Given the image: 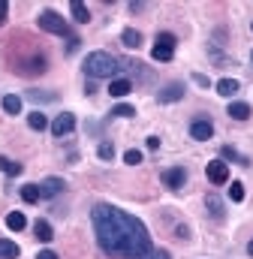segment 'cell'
I'll return each instance as SVG.
<instances>
[{
    "label": "cell",
    "mask_w": 253,
    "mask_h": 259,
    "mask_svg": "<svg viewBox=\"0 0 253 259\" xmlns=\"http://www.w3.org/2000/svg\"><path fill=\"white\" fill-rule=\"evenodd\" d=\"M91 220H94V235H97V244L103 247V253L109 256H124V259H139L145 253H151V238H148V229L142 220H136L133 214H126L115 205H94L91 211Z\"/></svg>",
    "instance_id": "1"
},
{
    "label": "cell",
    "mask_w": 253,
    "mask_h": 259,
    "mask_svg": "<svg viewBox=\"0 0 253 259\" xmlns=\"http://www.w3.org/2000/svg\"><path fill=\"white\" fill-rule=\"evenodd\" d=\"M118 69H121V61L112 58L109 52H91V55L85 58V72H88V78H115Z\"/></svg>",
    "instance_id": "2"
},
{
    "label": "cell",
    "mask_w": 253,
    "mask_h": 259,
    "mask_svg": "<svg viewBox=\"0 0 253 259\" xmlns=\"http://www.w3.org/2000/svg\"><path fill=\"white\" fill-rule=\"evenodd\" d=\"M39 27H43L46 33H55V36H66V39L72 36V33H69V24L63 21L58 12H52V9H46V12L39 15Z\"/></svg>",
    "instance_id": "3"
},
{
    "label": "cell",
    "mask_w": 253,
    "mask_h": 259,
    "mask_svg": "<svg viewBox=\"0 0 253 259\" xmlns=\"http://www.w3.org/2000/svg\"><path fill=\"white\" fill-rule=\"evenodd\" d=\"M175 55V36L172 33H157V42L151 49V58L154 61H172Z\"/></svg>",
    "instance_id": "4"
},
{
    "label": "cell",
    "mask_w": 253,
    "mask_h": 259,
    "mask_svg": "<svg viewBox=\"0 0 253 259\" xmlns=\"http://www.w3.org/2000/svg\"><path fill=\"white\" fill-rule=\"evenodd\" d=\"M205 175H208L211 184H226V181H229V166H226L223 160H211V163L205 166Z\"/></svg>",
    "instance_id": "5"
},
{
    "label": "cell",
    "mask_w": 253,
    "mask_h": 259,
    "mask_svg": "<svg viewBox=\"0 0 253 259\" xmlns=\"http://www.w3.org/2000/svg\"><path fill=\"white\" fill-rule=\"evenodd\" d=\"M184 181H187L184 166H175V169H166V172H163V184H166L169 190H181V187H184Z\"/></svg>",
    "instance_id": "6"
},
{
    "label": "cell",
    "mask_w": 253,
    "mask_h": 259,
    "mask_svg": "<svg viewBox=\"0 0 253 259\" xmlns=\"http://www.w3.org/2000/svg\"><path fill=\"white\" fill-rule=\"evenodd\" d=\"M211 136H214V124H211L208 118H196V121L190 124V139L205 142V139H211Z\"/></svg>",
    "instance_id": "7"
},
{
    "label": "cell",
    "mask_w": 253,
    "mask_h": 259,
    "mask_svg": "<svg viewBox=\"0 0 253 259\" xmlns=\"http://www.w3.org/2000/svg\"><path fill=\"white\" fill-rule=\"evenodd\" d=\"M75 130V115H69V112H63L55 118V124H52V133L55 136H66V133H72Z\"/></svg>",
    "instance_id": "8"
},
{
    "label": "cell",
    "mask_w": 253,
    "mask_h": 259,
    "mask_svg": "<svg viewBox=\"0 0 253 259\" xmlns=\"http://www.w3.org/2000/svg\"><path fill=\"white\" fill-rule=\"evenodd\" d=\"M181 97H184V84H181V81H172V84H166V88L157 94L160 103H175V100H181Z\"/></svg>",
    "instance_id": "9"
},
{
    "label": "cell",
    "mask_w": 253,
    "mask_h": 259,
    "mask_svg": "<svg viewBox=\"0 0 253 259\" xmlns=\"http://www.w3.org/2000/svg\"><path fill=\"white\" fill-rule=\"evenodd\" d=\"M63 178H46L43 184H39V196H46V199H55V196L63 193Z\"/></svg>",
    "instance_id": "10"
},
{
    "label": "cell",
    "mask_w": 253,
    "mask_h": 259,
    "mask_svg": "<svg viewBox=\"0 0 253 259\" xmlns=\"http://www.w3.org/2000/svg\"><path fill=\"white\" fill-rule=\"evenodd\" d=\"M133 91V81L130 78H112V84H109V94L112 97H126Z\"/></svg>",
    "instance_id": "11"
},
{
    "label": "cell",
    "mask_w": 253,
    "mask_h": 259,
    "mask_svg": "<svg viewBox=\"0 0 253 259\" xmlns=\"http://www.w3.org/2000/svg\"><path fill=\"white\" fill-rule=\"evenodd\" d=\"M6 226H9L12 232H21V229L27 226V217H24L21 211H9V214H6Z\"/></svg>",
    "instance_id": "12"
},
{
    "label": "cell",
    "mask_w": 253,
    "mask_h": 259,
    "mask_svg": "<svg viewBox=\"0 0 253 259\" xmlns=\"http://www.w3.org/2000/svg\"><path fill=\"white\" fill-rule=\"evenodd\" d=\"M33 232H36L39 241H52V238H55V229H52L49 220H36V223H33Z\"/></svg>",
    "instance_id": "13"
},
{
    "label": "cell",
    "mask_w": 253,
    "mask_h": 259,
    "mask_svg": "<svg viewBox=\"0 0 253 259\" xmlns=\"http://www.w3.org/2000/svg\"><path fill=\"white\" fill-rule=\"evenodd\" d=\"M253 112L247 103H229V118H235V121H247Z\"/></svg>",
    "instance_id": "14"
},
{
    "label": "cell",
    "mask_w": 253,
    "mask_h": 259,
    "mask_svg": "<svg viewBox=\"0 0 253 259\" xmlns=\"http://www.w3.org/2000/svg\"><path fill=\"white\" fill-rule=\"evenodd\" d=\"M69 9H72V18H75L78 24H88V21H91V12H88V6H85V3L72 0V3H69Z\"/></svg>",
    "instance_id": "15"
},
{
    "label": "cell",
    "mask_w": 253,
    "mask_h": 259,
    "mask_svg": "<svg viewBox=\"0 0 253 259\" xmlns=\"http://www.w3.org/2000/svg\"><path fill=\"white\" fill-rule=\"evenodd\" d=\"M217 94L220 97H235L238 94V81L235 78H220L217 81Z\"/></svg>",
    "instance_id": "16"
},
{
    "label": "cell",
    "mask_w": 253,
    "mask_h": 259,
    "mask_svg": "<svg viewBox=\"0 0 253 259\" xmlns=\"http://www.w3.org/2000/svg\"><path fill=\"white\" fill-rule=\"evenodd\" d=\"M121 42H124L126 49H139V46H142V33L133 30V27H126L124 33H121Z\"/></svg>",
    "instance_id": "17"
},
{
    "label": "cell",
    "mask_w": 253,
    "mask_h": 259,
    "mask_svg": "<svg viewBox=\"0 0 253 259\" xmlns=\"http://www.w3.org/2000/svg\"><path fill=\"white\" fill-rule=\"evenodd\" d=\"M18 253H21V250H18V244H15V241L0 238V259H15Z\"/></svg>",
    "instance_id": "18"
},
{
    "label": "cell",
    "mask_w": 253,
    "mask_h": 259,
    "mask_svg": "<svg viewBox=\"0 0 253 259\" xmlns=\"http://www.w3.org/2000/svg\"><path fill=\"white\" fill-rule=\"evenodd\" d=\"M3 112H6V115H18V112H21V97L6 94V97H3Z\"/></svg>",
    "instance_id": "19"
},
{
    "label": "cell",
    "mask_w": 253,
    "mask_h": 259,
    "mask_svg": "<svg viewBox=\"0 0 253 259\" xmlns=\"http://www.w3.org/2000/svg\"><path fill=\"white\" fill-rule=\"evenodd\" d=\"M21 169H24L21 163H15V160H9V157H0V172H6V175L15 178V175H21Z\"/></svg>",
    "instance_id": "20"
},
{
    "label": "cell",
    "mask_w": 253,
    "mask_h": 259,
    "mask_svg": "<svg viewBox=\"0 0 253 259\" xmlns=\"http://www.w3.org/2000/svg\"><path fill=\"white\" fill-rule=\"evenodd\" d=\"M21 199L30 202V205L39 202V199H43V196H39V184H24V187H21Z\"/></svg>",
    "instance_id": "21"
},
{
    "label": "cell",
    "mask_w": 253,
    "mask_h": 259,
    "mask_svg": "<svg viewBox=\"0 0 253 259\" xmlns=\"http://www.w3.org/2000/svg\"><path fill=\"white\" fill-rule=\"evenodd\" d=\"M205 205H208V211H211V214H214L217 220H223V202H220V199H217L214 193L205 199Z\"/></svg>",
    "instance_id": "22"
},
{
    "label": "cell",
    "mask_w": 253,
    "mask_h": 259,
    "mask_svg": "<svg viewBox=\"0 0 253 259\" xmlns=\"http://www.w3.org/2000/svg\"><path fill=\"white\" fill-rule=\"evenodd\" d=\"M27 124H30V130H46L49 127V121H46L43 112H30V115H27Z\"/></svg>",
    "instance_id": "23"
},
{
    "label": "cell",
    "mask_w": 253,
    "mask_h": 259,
    "mask_svg": "<svg viewBox=\"0 0 253 259\" xmlns=\"http://www.w3.org/2000/svg\"><path fill=\"white\" fill-rule=\"evenodd\" d=\"M220 154H223L226 160H235V163H241V166H247V163H250V160H247V157H241V154H238L232 145H223V151H220Z\"/></svg>",
    "instance_id": "24"
},
{
    "label": "cell",
    "mask_w": 253,
    "mask_h": 259,
    "mask_svg": "<svg viewBox=\"0 0 253 259\" xmlns=\"http://www.w3.org/2000/svg\"><path fill=\"white\" fill-rule=\"evenodd\" d=\"M112 115H115V118H133V115H136V109H133L130 103H121V106H115V109H112Z\"/></svg>",
    "instance_id": "25"
},
{
    "label": "cell",
    "mask_w": 253,
    "mask_h": 259,
    "mask_svg": "<svg viewBox=\"0 0 253 259\" xmlns=\"http://www.w3.org/2000/svg\"><path fill=\"white\" fill-rule=\"evenodd\" d=\"M229 199H232V202H241V199H244V184H241V181H232V187H229Z\"/></svg>",
    "instance_id": "26"
},
{
    "label": "cell",
    "mask_w": 253,
    "mask_h": 259,
    "mask_svg": "<svg viewBox=\"0 0 253 259\" xmlns=\"http://www.w3.org/2000/svg\"><path fill=\"white\" fill-rule=\"evenodd\" d=\"M124 163H130V166H139V163H142V151H136V148H133V151H126V154H124Z\"/></svg>",
    "instance_id": "27"
},
{
    "label": "cell",
    "mask_w": 253,
    "mask_h": 259,
    "mask_svg": "<svg viewBox=\"0 0 253 259\" xmlns=\"http://www.w3.org/2000/svg\"><path fill=\"white\" fill-rule=\"evenodd\" d=\"M100 157H103V160H112V157H115V145H112V142H103V145H100Z\"/></svg>",
    "instance_id": "28"
},
{
    "label": "cell",
    "mask_w": 253,
    "mask_h": 259,
    "mask_svg": "<svg viewBox=\"0 0 253 259\" xmlns=\"http://www.w3.org/2000/svg\"><path fill=\"white\" fill-rule=\"evenodd\" d=\"M139 259H169V253L166 250H151V253H145V256H139Z\"/></svg>",
    "instance_id": "29"
},
{
    "label": "cell",
    "mask_w": 253,
    "mask_h": 259,
    "mask_svg": "<svg viewBox=\"0 0 253 259\" xmlns=\"http://www.w3.org/2000/svg\"><path fill=\"white\" fill-rule=\"evenodd\" d=\"M78 42H81L78 36H69V42H66V52H75V49H78Z\"/></svg>",
    "instance_id": "30"
},
{
    "label": "cell",
    "mask_w": 253,
    "mask_h": 259,
    "mask_svg": "<svg viewBox=\"0 0 253 259\" xmlns=\"http://www.w3.org/2000/svg\"><path fill=\"white\" fill-rule=\"evenodd\" d=\"M6 12H9V3H6V0H0V24L6 21Z\"/></svg>",
    "instance_id": "31"
},
{
    "label": "cell",
    "mask_w": 253,
    "mask_h": 259,
    "mask_svg": "<svg viewBox=\"0 0 253 259\" xmlns=\"http://www.w3.org/2000/svg\"><path fill=\"white\" fill-rule=\"evenodd\" d=\"M148 148L157 151V148H160V139H157V136H148Z\"/></svg>",
    "instance_id": "32"
},
{
    "label": "cell",
    "mask_w": 253,
    "mask_h": 259,
    "mask_svg": "<svg viewBox=\"0 0 253 259\" xmlns=\"http://www.w3.org/2000/svg\"><path fill=\"white\" fill-rule=\"evenodd\" d=\"M36 259H58L55 250H43V253H36Z\"/></svg>",
    "instance_id": "33"
},
{
    "label": "cell",
    "mask_w": 253,
    "mask_h": 259,
    "mask_svg": "<svg viewBox=\"0 0 253 259\" xmlns=\"http://www.w3.org/2000/svg\"><path fill=\"white\" fill-rule=\"evenodd\" d=\"M247 253H250V256H253V241H250V244H247Z\"/></svg>",
    "instance_id": "34"
},
{
    "label": "cell",
    "mask_w": 253,
    "mask_h": 259,
    "mask_svg": "<svg viewBox=\"0 0 253 259\" xmlns=\"http://www.w3.org/2000/svg\"><path fill=\"white\" fill-rule=\"evenodd\" d=\"M250 61H253V52H250Z\"/></svg>",
    "instance_id": "35"
}]
</instances>
